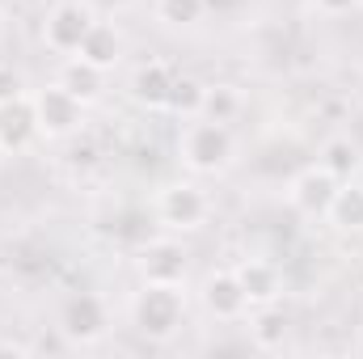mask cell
<instances>
[{
    "mask_svg": "<svg viewBox=\"0 0 363 359\" xmlns=\"http://www.w3.org/2000/svg\"><path fill=\"white\" fill-rule=\"evenodd\" d=\"M203 97H207V85H199L194 77H174V89H169V106L165 110H178V114L199 118L203 114Z\"/></svg>",
    "mask_w": 363,
    "mask_h": 359,
    "instance_id": "obj_18",
    "label": "cell"
},
{
    "mask_svg": "<svg viewBox=\"0 0 363 359\" xmlns=\"http://www.w3.org/2000/svg\"><path fill=\"white\" fill-rule=\"evenodd\" d=\"M93 21H97V17H93L89 4H81V0H60V4L47 13V21H43V38H47L51 51L77 55L81 43H85V34L93 30Z\"/></svg>",
    "mask_w": 363,
    "mask_h": 359,
    "instance_id": "obj_3",
    "label": "cell"
},
{
    "mask_svg": "<svg viewBox=\"0 0 363 359\" xmlns=\"http://www.w3.org/2000/svg\"><path fill=\"white\" fill-rule=\"evenodd\" d=\"M321 165H325L338 182H351L363 170V148L351 136H334V140H325V148H321Z\"/></svg>",
    "mask_w": 363,
    "mask_h": 359,
    "instance_id": "obj_15",
    "label": "cell"
},
{
    "mask_svg": "<svg viewBox=\"0 0 363 359\" xmlns=\"http://www.w3.org/2000/svg\"><path fill=\"white\" fill-rule=\"evenodd\" d=\"M203 304H207L220 321L241 317V313L250 309V296H245L237 270H216V275H207V283H203Z\"/></svg>",
    "mask_w": 363,
    "mask_h": 359,
    "instance_id": "obj_9",
    "label": "cell"
},
{
    "mask_svg": "<svg viewBox=\"0 0 363 359\" xmlns=\"http://www.w3.org/2000/svg\"><path fill=\"white\" fill-rule=\"evenodd\" d=\"M338 186H342V182L334 178L325 165H308V170H300V174L291 178L287 199H291V207H296L300 216H330V203H334Z\"/></svg>",
    "mask_w": 363,
    "mask_h": 359,
    "instance_id": "obj_6",
    "label": "cell"
},
{
    "mask_svg": "<svg viewBox=\"0 0 363 359\" xmlns=\"http://www.w3.org/2000/svg\"><path fill=\"white\" fill-rule=\"evenodd\" d=\"M182 313H186V300H182L178 283H144V292L135 296L131 304V321L144 338L152 343H165L174 330L182 326Z\"/></svg>",
    "mask_w": 363,
    "mask_h": 359,
    "instance_id": "obj_2",
    "label": "cell"
},
{
    "mask_svg": "<svg viewBox=\"0 0 363 359\" xmlns=\"http://www.w3.org/2000/svg\"><path fill=\"white\" fill-rule=\"evenodd\" d=\"M355 4H359V0H317L321 13H351Z\"/></svg>",
    "mask_w": 363,
    "mask_h": 359,
    "instance_id": "obj_22",
    "label": "cell"
},
{
    "mask_svg": "<svg viewBox=\"0 0 363 359\" xmlns=\"http://www.w3.org/2000/svg\"><path fill=\"white\" fill-rule=\"evenodd\" d=\"M0 38H4V9H0Z\"/></svg>",
    "mask_w": 363,
    "mask_h": 359,
    "instance_id": "obj_23",
    "label": "cell"
},
{
    "mask_svg": "<svg viewBox=\"0 0 363 359\" xmlns=\"http://www.w3.org/2000/svg\"><path fill=\"white\" fill-rule=\"evenodd\" d=\"M174 68L169 64H161V60H148V64H140L135 72H131V97L140 101V106H148V110H165L169 106V89H174Z\"/></svg>",
    "mask_w": 363,
    "mask_h": 359,
    "instance_id": "obj_10",
    "label": "cell"
},
{
    "mask_svg": "<svg viewBox=\"0 0 363 359\" xmlns=\"http://www.w3.org/2000/svg\"><path fill=\"white\" fill-rule=\"evenodd\" d=\"M34 114H38V136H47V140H64V136L81 131V123H85V106L60 81L51 89L34 93Z\"/></svg>",
    "mask_w": 363,
    "mask_h": 359,
    "instance_id": "obj_4",
    "label": "cell"
},
{
    "mask_svg": "<svg viewBox=\"0 0 363 359\" xmlns=\"http://www.w3.org/2000/svg\"><path fill=\"white\" fill-rule=\"evenodd\" d=\"M60 85L72 93L81 106H89V101H97V97H101V89H106V72H101L97 64H89V60L72 55V60L60 68Z\"/></svg>",
    "mask_w": 363,
    "mask_h": 359,
    "instance_id": "obj_13",
    "label": "cell"
},
{
    "mask_svg": "<svg viewBox=\"0 0 363 359\" xmlns=\"http://www.w3.org/2000/svg\"><path fill=\"white\" fill-rule=\"evenodd\" d=\"M26 85H21V72L17 68H9V64H0V106L4 101H13V97H21Z\"/></svg>",
    "mask_w": 363,
    "mask_h": 359,
    "instance_id": "obj_21",
    "label": "cell"
},
{
    "mask_svg": "<svg viewBox=\"0 0 363 359\" xmlns=\"http://www.w3.org/2000/svg\"><path fill=\"white\" fill-rule=\"evenodd\" d=\"M110 330V313L93 292H72L60 304V334L72 343H97Z\"/></svg>",
    "mask_w": 363,
    "mask_h": 359,
    "instance_id": "obj_5",
    "label": "cell"
},
{
    "mask_svg": "<svg viewBox=\"0 0 363 359\" xmlns=\"http://www.w3.org/2000/svg\"><path fill=\"white\" fill-rule=\"evenodd\" d=\"M97 4H114V0H97Z\"/></svg>",
    "mask_w": 363,
    "mask_h": 359,
    "instance_id": "obj_24",
    "label": "cell"
},
{
    "mask_svg": "<svg viewBox=\"0 0 363 359\" xmlns=\"http://www.w3.org/2000/svg\"><path fill=\"white\" fill-rule=\"evenodd\" d=\"M237 279H241L250 304H274L279 292H283V275H279V267H274V263H262V258L241 263V267H237Z\"/></svg>",
    "mask_w": 363,
    "mask_h": 359,
    "instance_id": "obj_12",
    "label": "cell"
},
{
    "mask_svg": "<svg viewBox=\"0 0 363 359\" xmlns=\"http://www.w3.org/2000/svg\"><path fill=\"white\" fill-rule=\"evenodd\" d=\"M178 148L186 170H194V174H220L237 157V140H233L228 123H216V118H203V114L182 131Z\"/></svg>",
    "mask_w": 363,
    "mask_h": 359,
    "instance_id": "obj_1",
    "label": "cell"
},
{
    "mask_svg": "<svg viewBox=\"0 0 363 359\" xmlns=\"http://www.w3.org/2000/svg\"><path fill=\"white\" fill-rule=\"evenodd\" d=\"M207 13V0H157V17L165 26H194L203 21Z\"/></svg>",
    "mask_w": 363,
    "mask_h": 359,
    "instance_id": "obj_19",
    "label": "cell"
},
{
    "mask_svg": "<svg viewBox=\"0 0 363 359\" xmlns=\"http://www.w3.org/2000/svg\"><path fill=\"white\" fill-rule=\"evenodd\" d=\"M81 60H89L97 64L101 72L106 68H114L118 64V55H123V38H118V30L114 26H106V21H93V30L85 34V43H81V51H77Z\"/></svg>",
    "mask_w": 363,
    "mask_h": 359,
    "instance_id": "obj_14",
    "label": "cell"
},
{
    "mask_svg": "<svg viewBox=\"0 0 363 359\" xmlns=\"http://www.w3.org/2000/svg\"><path fill=\"white\" fill-rule=\"evenodd\" d=\"M38 136V114H34V97H13L0 106V148L4 153H21L30 148V140Z\"/></svg>",
    "mask_w": 363,
    "mask_h": 359,
    "instance_id": "obj_8",
    "label": "cell"
},
{
    "mask_svg": "<svg viewBox=\"0 0 363 359\" xmlns=\"http://www.w3.org/2000/svg\"><path fill=\"white\" fill-rule=\"evenodd\" d=\"M250 334H254V343H258L262 351L283 347V343H287V313L274 309V304H258V317H254Z\"/></svg>",
    "mask_w": 363,
    "mask_h": 359,
    "instance_id": "obj_17",
    "label": "cell"
},
{
    "mask_svg": "<svg viewBox=\"0 0 363 359\" xmlns=\"http://www.w3.org/2000/svg\"><path fill=\"white\" fill-rule=\"evenodd\" d=\"M330 220L347 233H363V186L359 182H342L334 203H330Z\"/></svg>",
    "mask_w": 363,
    "mask_h": 359,
    "instance_id": "obj_16",
    "label": "cell"
},
{
    "mask_svg": "<svg viewBox=\"0 0 363 359\" xmlns=\"http://www.w3.org/2000/svg\"><path fill=\"white\" fill-rule=\"evenodd\" d=\"M237 93H233V85H211L207 89V97H203V118H216V123H228L233 114H237Z\"/></svg>",
    "mask_w": 363,
    "mask_h": 359,
    "instance_id": "obj_20",
    "label": "cell"
},
{
    "mask_svg": "<svg viewBox=\"0 0 363 359\" xmlns=\"http://www.w3.org/2000/svg\"><path fill=\"white\" fill-rule=\"evenodd\" d=\"M144 283H182L186 275V250L178 241H148L140 254Z\"/></svg>",
    "mask_w": 363,
    "mask_h": 359,
    "instance_id": "obj_11",
    "label": "cell"
},
{
    "mask_svg": "<svg viewBox=\"0 0 363 359\" xmlns=\"http://www.w3.org/2000/svg\"><path fill=\"white\" fill-rule=\"evenodd\" d=\"M157 216H161V224H169V228H199V224L207 220V194H203L194 182H174V186L161 190Z\"/></svg>",
    "mask_w": 363,
    "mask_h": 359,
    "instance_id": "obj_7",
    "label": "cell"
}]
</instances>
